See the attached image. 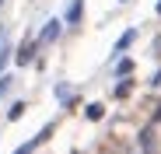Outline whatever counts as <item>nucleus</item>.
Returning a JSON list of instances; mask_svg holds the SVG:
<instances>
[{"label": "nucleus", "mask_w": 161, "mask_h": 154, "mask_svg": "<svg viewBox=\"0 0 161 154\" xmlns=\"http://www.w3.org/2000/svg\"><path fill=\"white\" fill-rule=\"evenodd\" d=\"M35 49H39V42H35V39H25V42L18 46V63L25 67V63H28V60L35 56Z\"/></svg>", "instance_id": "obj_1"}, {"label": "nucleus", "mask_w": 161, "mask_h": 154, "mask_svg": "<svg viewBox=\"0 0 161 154\" xmlns=\"http://www.w3.org/2000/svg\"><path fill=\"white\" fill-rule=\"evenodd\" d=\"M49 133H53V126H46V130H39V137H35V140H28V144H21V147H18L14 154H32V151H35V147H39V144H42L46 137H49Z\"/></svg>", "instance_id": "obj_2"}, {"label": "nucleus", "mask_w": 161, "mask_h": 154, "mask_svg": "<svg viewBox=\"0 0 161 154\" xmlns=\"http://www.w3.org/2000/svg\"><path fill=\"white\" fill-rule=\"evenodd\" d=\"M60 28H63V25H60V21H49V25H46V28H42V35H39V46H42V42H53V39H56V35H60Z\"/></svg>", "instance_id": "obj_3"}, {"label": "nucleus", "mask_w": 161, "mask_h": 154, "mask_svg": "<svg viewBox=\"0 0 161 154\" xmlns=\"http://www.w3.org/2000/svg\"><path fill=\"white\" fill-rule=\"evenodd\" d=\"M133 35H137V32H133V28H126V32L119 35V42H116V56H123L126 49H130V42H133Z\"/></svg>", "instance_id": "obj_4"}, {"label": "nucleus", "mask_w": 161, "mask_h": 154, "mask_svg": "<svg viewBox=\"0 0 161 154\" xmlns=\"http://www.w3.org/2000/svg\"><path fill=\"white\" fill-rule=\"evenodd\" d=\"M80 7H84V0H74V4H70V11H67V21H70V25L80 21Z\"/></svg>", "instance_id": "obj_5"}, {"label": "nucleus", "mask_w": 161, "mask_h": 154, "mask_svg": "<svg viewBox=\"0 0 161 154\" xmlns=\"http://www.w3.org/2000/svg\"><path fill=\"white\" fill-rule=\"evenodd\" d=\"M130 70H133V63H130V60H119V67H116V77H119V81H126V77H130Z\"/></svg>", "instance_id": "obj_6"}, {"label": "nucleus", "mask_w": 161, "mask_h": 154, "mask_svg": "<svg viewBox=\"0 0 161 154\" xmlns=\"http://www.w3.org/2000/svg\"><path fill=\"white\" fill-rule=\"evenodd\" d=\"M56 95H60L63 105H70V88H67V84H56Z\"/></svg>", "instance_id": "obj_7"}, {"label": "nucleus", "mask_w": 161, "mask_h": 154, "mask_svg": "<svg viewBox=\"0 0 161 154\" xmlns=\"http://www.w3.org/2000/svg\"><path fill=\"white\" fill-rule=\"evenodd\" d=\"M21 112H25V102H14V105H11V112H7V116H11V119H21Z\"/></svg>", "instance_id": "obj_8"}, {"label": "nucleus", "mask_w": 161, "mask_h": 154, "mask_svg": "<svg viewBox=\"0 0 161 154\" xmlns=\"http://www.w3.org/2000/svg\"><path fill=\"white\" fill-rule=\"evenodd\" d=\"M88 119H102V105H88Z\"/></svg>", "instance_id": "obj_9"}, {"label": "nucleus", "mask_w": 161, "mask_h": 154, "mask_svg": "<svg viewBox=\"0 0 161 154\" xmlns=\"http://www.w3.org/2000/svg\"><path fill=\"white\" fill-rule=\"evenodd\" d=\"M7 56H11L7 49H0V74H4V67H7Z\"/></svg>", "instance_id": "obj_10"}, {"label": "nucleus", "mask_w": 161, "mask_h": 154, "mask_svg": "<svg viewBox=\"0 0 161 154\" xmlns=\"http://www.w3.org/2000/svg\"><path fill=\"white\" fill-rule=\"evenodd\" d=\"M7 88H11V77H0V95H4Z\"/></svg>", "instance_id": "obj_11"}, {"label": "nucleus", "mask_w": 161, "mask_h": 154, "mask_svg": "<svg viewBox=\"0 0 161 154\" xmlns=\"http://www.w3.org/2000/svg\"><path fill=\"white\" fill-rule=\"evenodd\" d=\"M151 84H154V88H161V70L154 74V81H151Z\"/></svg>", "instance_id": "obj_12"}, {"label": "nucleus", "mask_w": 161, "mask_h": 154, "mask_svg": "<svg viewBox=\"0 0 161 154\" xmlns=\"http://www.w3.org/2000/svg\"><path fill=\"white\" fill-rule=\"evenodd\" d=\"M158 14H161V0H158Z\"/></svg>", "instance_id": "obj_13"}]
</instances>
